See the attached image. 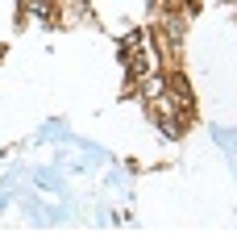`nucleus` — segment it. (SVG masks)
I'll return each instance as SVG.
<instances>
[{"instance_id": "obj_1", "label": "nucleus", "mask_w": 237, "mask_h": 250, "mask_svg": "<svg viewBox=\"0 0 237 250\" xmlns=\"http://www.w3.org/2000/svg\"><path fill=\"white\" fill-rule=\"evenodd\" d=\"M171 88L179 92V100H183V108H192V83H187L183 75H171Z\"/></svg>"}, {"instance_id": "obj_2", "label": "nucleus", "mask_w": 237, "mask_h": 250, "mask_svg": "<svg viewBox=\"0 0 237 250\" xmlns=\"http://www.w3.org/2000/svg\"><path fill=\"white\" fill-rule=\"evenodd\" d=\"M158 125H162V134H167V138L183 134V121H175V117H158Z\"/></svg>"}, {"instance_id": "obj_3", "label": "nucleus", "mask_w": 237, "mask_h": 250, "mask_svg": "<svg viewBox=\"0 0 237 250\" xmlns=\"http://www.w3.org/2000/svg\"><path fill=\"white\" fill-rule=\"evenodd\" d=\"M162 88H167V80H158V75L146 80V96H162Z\"/></svg>"}, {"instance_id": "obj_4", "label": "nucleus", "mask_w": 237, "mask_h": 250, "mask_svg": "<svg viewBox=\"0 0 237 250\" xmlns=\"http://www.w3.org/2000/svg\"><path fill=\"white\" fill-rule=\"evenodd\" d=\"M167 34H171V38H175V42H183V25H179V21H175V17H171V21H167Z\"/></svg>"}, {"instance_id": "obj_5", "label": "nucleus", "mask_w": 237, "mask_h": 250, "mask_svg": "<svg viewBox=\"0 0 237 250\" xmlns=\"http://www.w3.org/2000/svg\"><path fill=\"white\" fill-rule=\"evenodd\" d=\"M34 9H38V17H42V21H54V4H46V0H42V4H34Z\"/></svg>"}]
</instances>
